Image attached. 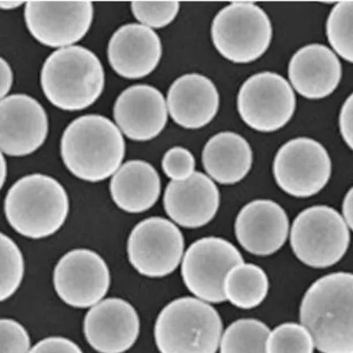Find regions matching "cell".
<instances>
[{
  "label": "cell",
  "mask_w": 353,
  "mask_h": 353,
  "mask_svg": "<svg viewBox=\"0 0 353 353\" xmlns=\"http://www.w3.org/2000/svg\"><path fill=\"white\" fill-rule=\"evenodd\" d=\"M299 316L321 353H353V274L337 272L309 287Z\"/></svg>",
  "instance_id": "cell-1"
},
{
  "label": "cell",
  "mask_w": 353,
  "mask_h": 353,
  "mask_svg": "<svg viewBox=\"0 0 353 353\" xmlns=\"http://www.w3.org/2000/svg\"><path fill=\"white\" fill-rule=\"evenodd\" d=\"M61 152L68 171L88 182L105 181L121 168L125 152L122 132L99 114L79 117L63 132Z\"/></svg>",
  "instance_id": "cell-2"
},
{
  "label": "cell",
  "mask_w": 353,
  "mask_h": 353,
  "mask_svg": "<svg viewBox=\"0 0 353 353\" xmlns=\"http://www.w3.org/2000/svg\"><path fill=\"white\" fill-rule=\"evenodd\" d=\"M41 86L57 108L75 112L92 105L105 88L102 63L90 50L72 46L55 50L44 61Z\"/></svg>",
  "instance_id": "cell-3"
},
{
  "label": "cell",
  "mask_w": 353,
  "mask_h": 353,
  "mask_svg": "<svg viewBox=\"0 0 353 353\" xmlns=\"http://www.w3.org/2000/svg\"><path fill=\"white\" fill-rule=\"evenodd\" d=\"M65 189L52 176H23L9 189L4 210L9 225L28 239L50 237L61 228L69 213Z\"/></svg>",
  "instance_id": "cell-4"
},
{
  "label": "cell",
  "mask_w": 353,
  "mask_h": 353,
  "mask_svg": "<svg viewBox=\"0 0 353 353\" xmlns=\"http://www.w3.org/2000/svg\"><path fill=\"white\" fill-rule=\"evenodd\" d=\"M223 323L215 308L201 299H175L160 312L154 341L160 353H216Z\"/></svg>",
  "instance_id": "cell-5"
},
{
  "label": "cell",
  "mask_w": 353,
  "mask_h": 353,
  "mask_svg": "<svg viewBox=\"0 0 353 353\" xmlns=\"http://www.w3.org/2000/svg\"><path fill=\"white\" fill-rule=\"evenodd\" d=\"M272 25L259 6L251 2L232 3L217 12L211 37L217 52L237 64L261 58L272 40Z\"/></svg>",
  "instance_id": "cell-6"
},
{
  "label": "cell",
  "mask_w": 353,
  "mask_h": 353,
  "mask_svg": "<svg viewBox=\"0 0 353 353\" xmlns=\"http://www.w3.org/2000/svg\"><path fill=\"white\" fill-rule=\"evenodd\" d=\"M350 239L345 219L329 206L308 208L299 214L292 227L293 253L315 269L339 263L348 250Z\"/></svg>",
  "instance_id": "cell-7"
},
{
  "label": "cell",
  "mask_w": 353,
  "mask_h": 353,
  "mask_svg": "<svg viewBox=\"0 0 353 353\" xmlns=\"http://www.w3.org/2000/svg\"><path fill=\"white\" fill-rule=\"evenodd\" d=\"M332 163L325 147L307 137L292 139L277 151L273 163L276 184L286 194L307 198L329 182Z\"/></svg>",
  "instance_id": "cell-8"
},
{
  "label": "cell",
  "mask_w": 353,
  "mask_h": 353,
  "mask_svg": "<svg viewBox=\"0 0 353 353\" xmlns=\"http://www.w3.org/2000/svg\"><path fill=\"white\" fill-rule=\"evenodd\" d=\"M237 105L242 121L254 130H279L291 121L296 97L291 84L273 72L252 75L239 88Z\"/></svg>",
  "instance_id": "cell-9"
},
{
  "label": "cell",
  "mask_w": 353,
  "mask_h": 353,
  "mask_svg": "<svg viewBox=\"0 0 353 353\" xmlns=\"http://www.w3.org/2000/svg\"><path fill=\"white\" fill-rule=\"evenodd\" d=\"M241 263L242 255L231 242L216 237L201 239L183 257V281L199 299L221 303L226 301L223 283L227 274Z\"/></svg>",
  "instance_id": "cell-10"
},
{
  "label": "cell",
  "mask_w": 353,
  "mask_h": 353,
  "mask_svg": "<svg viewBox=\"0 0 353 353\" xmlns=\"http://www.w3.org/2000/svg\"><path fill=\"white\" fill-rule=\"evenodd\" d=\"M184 248V237L174 223L163 217H150L139 223L129 235L128 259L141 275L159 279L178 268Z\"/></svg>",
  "instance_id": "cell-11"
},
{
  "label": "cell",
  "mask_w": 353,
  "mask_h": 353,
  "mask_svg": "<svg viewBox=\"0 0 353 353\" xmlns=\"http://www.w3.org/2000/svg\"><path fill=\"white\" fill-rule=\"evenodd\" d=\"M53 285L66 305L75 308L92 307L102 301L109 291L108 265L96 252L74 249L57 263Z\"/></svg>",
  "instance_id": "cell-12"
},
{
  "label": "cell",
  "mask_w": 353,
  "mask_h": 353,
  "mask_svg": "<svg viewBox=\"0 0 353 353\" xmlns=\"http://www.w3.org/2000/svg\"><path fill=\"white\" fill-rule=\"evenodd\" d=\"M90 1H30L25 6L27 28L34 39L52 48H66L83 39L93 21Z\"/></svg>",
  "instance_id": "cell-13"
},
{
  "label": "cell",
  "mask_w": 353,
  "mask_h": 353,
  "mask_svg": "<svg viewBox=\"0 0 353 353\" xmlns=\"http://www.w3.org/2000/svg\"><path fill=\"white\" fill-rule=\"evenodd\" d=\"M49 122L39 101L28 94H14L0 102V147L10 157H24L44 143Z\"/></svg>",
  "instance_id": "cell-14"
},
{
  "label": "cell",
  "mask_w": 353,
  "mask_h": 353,
  "mask_svg": "<svg viewBox=\"0 0 353 353\" xmlns=\"http://www.w3.org/2000/svg\"><path fill=\"white\" fill-rule=\"evenodd\" d=\"M140 318L125 299L110 298L94 305L85 316L83 330L88 345L99 353H124L137 343Z\"/></svg>",
  "instance_id": "cell-15"
},
{
  "label": "cell",
  "mask_w": 353,
  "mask_h": 353,
  "mask_svg": "<svg viewBox=\"0 0 353 353\" xmlns=\"http://www.w3.org/2000/svg\"><path fill=\"white\" fill-rule=\"evenodd\" d=\"M113 115L119 130L129 139L147 141L159 137L168 119L163 94L150 85L139 84L122 91Z\"/></svg>",
  "instance_id": "cell-16"
},
{
  "label": "cell",
  "mask_w": 353,
  "mask_h": 353,
  "mask_svg": "<svg viewBox=\"0 0 353 353\" xmlns=\"http://www.w3.org/2000/svg\"><path fill=\"white\" fill-rule=\"evenodd\" d=\"M288 232V216L273 201H251L236 219L235 233L239 244L257 256L275 254L285 244Z\"/></svg>",
  "instance_id": "cell-17"
},
{
  "label": "cell",
  "mask_w": 353,
  "mask_h": 353,
  "mask_svg": "<svg viewBox=\"0 0 353 353\" xmlns=\"http://www.w3.org/2000/svg\"><path fill=\"white\" fill-rule=\"evenodd\" d=\"M162 53L159 34L138 23L119 28L110 37L107 50L113 70L131 80L150 74L159 65Z\"/></svg>",
  "instance_id": "cell-18"
},
{
  "label": "cell",
  "mask_w": 353,
  "mask_h": 353,
  "mask_svg": "<svg viewBox=\"0 0 353 353\" xmlns=\"http://www.w3.org/2000/svg\"><path fill=\"white\" fill-rule=\"evenodd\" d=\"M219 205V188L203 172H195L185 181L170 182L163 195L167 215L188 229L208 225L215 217Z\"/></svg>",
  "instance_id": "cell-19"
},
{
  "label": "cell",
  "mask_w": 353,
  "mask_h": 353,
  "mask_svg": "<svg viewBox=\"0 0 353 353\" xmlns=\"http://www.w3.org/2000/svg\"><path fill=\"white\" fill-rule=\"evenodd\" d=\"M290 81L295 90L307 99H323L339 87L342 65L329 47L311 43L302 47L289 63Z\"/></svg>",
  "instance_id": "cell-20"
},
{
  "label": "cell",
  "mask_w": 353,
  "mask_h": 353,
  "mask_svg": "<svg viewBox=\"0 0 353 353\" xmlns=\"http://www.w3.org/2000/svg\"><path fill=\"white\" fill-rule=\"evenodd\" d=\"M166 103L176 124L185 129H199L215 118L220 96L210 79L200 74H187L173 81Z\"/></svg>",
  "instance_id": "cell-21"
},
{
  "label": "cell",
  "mask_w": 353,
  "mask_h": 353,
  "mask_svg": "<svg viewBox=\"0 0 353 353\" xmlns=\"http://www.w3.org/2000/svg\"><path fill=\"white\" fill-rule=\"evenodd\" d=\"M110 195L119 209L138 214L149 210L160 196L159 172L150 163L132 160L125 163L112 176Z\"/></svg>",
  "instance_id": "cell-22"
},
{
  "label": "cell",
  "mask_w": 353,
  "mask_h": 353,
  "mask_svg": "<svg viewBox=\"0 0 353 353\" xmlns=\"http://www.w3.org/2000/svg\"><path fill=\"white\" fill-rule=\"evenodd\" d=\"M205 171L223 185L241 181L253 165V151L241 135L221 132L207 141L203 151Z\"/></svg>",
  "instance_id": "cell-23"
},
{
  "label": "cell",
  "mask_w": 353,
  "mask_h": 353,
  "mask_svg": "<svg viewBox=\"0 0 353 353\" xmlns=\"http://www.w3.org/2000/svg\"><path fill=\"white\" fill-rule=\"evenodd\" d=\"M270 282L265 271L252 263L233 267L225 277L223 292L235 307L251 309L263 303L269 292Z\"/></svg>",
  "instance_id": "cell-24"
},
{
  "label": "cell",
  "mask_w": 353,
  "mask_h": 353,
  "mask_svg": "<svg viewBox=\"0 0 353 353\" xmlns=\"http://www.w3.org/2000/svg\"><path fill=\"white\" fill-rule=\"evenodd\" d=\"M270 334L269 327L260 321H236L221 339L220 353H267Z\"/></svg>",
  "instance_id": "cell-25"
},
{
  "label": "cell",
  "mask_w": 353,
  "mask_h": 353,
  "mask_svg": "<svg viewBox=\"0 0 353 353\" xmlns=\"http://www.w3.org/2000/svg\"><path fill=\"white\" fill-rule=\"evenodd\" d=\"M327 40L341 58L353 63V1L337 3L326 24Z\"/></svg>",
  "instance_id": "cell-26"
},
{
  "label": "cell",
  "mask_w": 353,
  "mask_h": 353,
  "mask_svg": "<svg viewBox=\"0 0 353 353\" xmlns=\"http://www.w3.org/2000/svg\"><path fill=\"white\" fill-rule=\"evenodd\" d=\"M315 345L309 331L297 323H283L271 331L267 353H314Z\"/></svg>",
  "instance_id": "cell-27"
},
{
  "label": "cell",
  "mask_w": 353,
  "mask_h": 353,
  "mask_svg": "<svg viewBox=\"0 0 353 353\" xmlns=\"http://www.w3.org/2000/svg\"><path fill=\"white\" fill-rule=\"evenodd\" d=\"M24 276V260L21 249L10 237L1 234V287L0 299H10L21 286Z\"/></svg>",
  "instance_id": "cell-28"
},
{
  "label": "cell",
  "mask_w": 353,
  "mask_h": 353,
  "mask_svg": "<svg viewBox=\"0 0 353 353\" xmlns=\"http://www.w3.org/2000/svg\"><path fill=\"white\" fill-rule=\"evenodd\" d=\"M176 1L143 2L135 1L131 4L132 14L141 24L150 28L168 26L175 20L179 12Z\"/></svg>",
  "instance_id": "cell-29"
},
{
  "label": "cell",
  "mask_w": 353,
  "mask_h": 353,
  "mask_svg": "<svg viewBox=\"0 0 353 353\" xmlns=\"http://www.w3.org/2000/svg\"><path fill=\"white\" fill-rule=\"evenodd\" d=\"M163 172L172 181H182L194 174V154L183 147H173L165 154L162 160Z\"/></svg>",
  "instance_id": "cell-30"
},
{
  "label": "cell",
  "mask_w": 353,
  "mask_h": 353,
  "mask_svg": "<svg viewBox=\"0 0 353 353\" xmlns=\"http://www.w3.org/2000/svg\"><path fill=\"white\" fill-rule=\"evenodd\" d=\"M1 332V353H30V337L28 331L18 321L2 319L0 321Z\"/></svg>",
  "instance_id": "cell-31"
},
{
  "label": "cell",
  "mask_w": 353,
  "mask_h": 353,
  "mask_svg": "<svg viewBox=\"0 0 353 353\" xmlns=\"http://www.w3.org/2000/svg\"><path fill=\"white\" fill-rule=\"evenodd\" d=\"M30 353H83L72 340L62 336H50L41 340Z\"/></svg>",
  "instance_id": "cell-32"
},
{
  "label": "cell",
  "mask_w": 353,
  "mask_h": 353,
  "mask_svg": "<svg viewBox=\"0 0 353 353\" xmlns=\"http://www.w3.org/2000/svg\"><path fill=\"white\" fill-rule=\"evenodd\" d=\"M339 128L343 141L353 150V92L342 106L339 115Z\"/></svg>",
  "instance_id": "cell-33"
},
{
  "label": "cell",
  "mask_w": 353,
  "mask_h": 353,
  "mask_svg": "<svg viewBox=\"0 0 353 353\" xmlns=\"http://www.w3.org/2000/svg\"><path fill=\"white\" fill-rule=\"evenodd\" d=\"M0 70H1V72H0V75H1L0 94H1V99H5L11 90L12 81H14V74H12L10 65L3 58L1 59V64H0Z\"/></svg>",
  "instance_id": "cell-34"
},
{
  "label": "cell",
  "mask_w": 353,
  "mask_h": 353,
  "mask_svg": "<svg viewBox=\"0 0 353 353\" xmlns=\"http://www.w3.org/2000/svg\"><path fill=\"white\" fill-rule=\"evenodd\" d=\"M343 214L346 225L353 231V187L343 199Z\"/></svg>",
  "instance_id": "cell-35"
},
{
  "label": "cell",
  "mask_w": 353,
  "mask_h": 353,
  "mask_svg": "<svg viewBox=\"0 0 353 353\" xmlns=\"http://www.w3.org/2000/svg\"><path fill=\"white\" fill-rule=\"evenodd\" d=\"M23 4L24 3L21 1H1L0 2V8L3 10H14V9L20 8Z\"/></svg>",
  "instance_id": "cell-36"
},
{
  "label": "cell",
  "mask_w": 353,
  "mask_h": 353,
  "mask_svg": "<svg viewBox=\"0 0 353 353\" xmlns=\"http://www.w3.org/2000/svg\"><path fill=\"white\" fill-rule=\"evenodd\" d=\"M2 173H1V179H2V187L4 185L6 178V172H8V166H6V160L4 156L2 154Z\"/></svg>",
  "instance_id": "cell-37"
}]
</instances>
